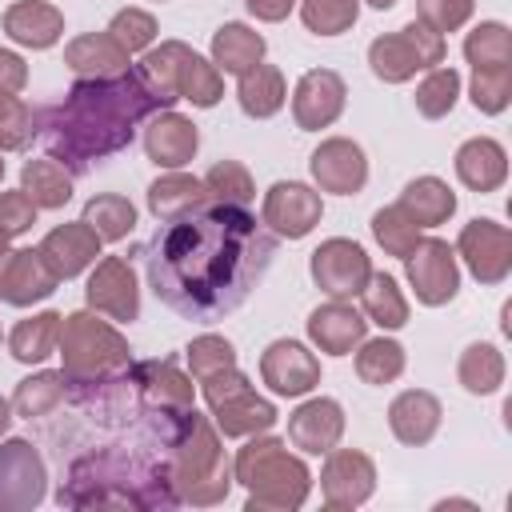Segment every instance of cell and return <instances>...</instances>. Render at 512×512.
<instances>
[{"label":"cell","mask_w":512,"mask_h":512,"mask_svg":"<svg viewBox=\"0 0 512 512\" xmlns=\"http://www.w3.org/2000/svg\"><path fill=\"white\" fill-rule=\"evenodd\" d=\"M416 112L424 116V120H444L452 108H456V100H460V72L456 68H428L424 72V80L416 84Z\"/></svg>","instance_id":"43"},{"label":"cell","mask_w":512,"mask_h":512,"mask_svg":"<svg viewBox=\"0 0 512 512\" xmlns=\"http://www.w3.org/2000/svg\"><path fill=\"white\" fill-rule=\"evenodd\" d=\"M344 104H348V84L332 68H308L292 88V120L300 132L332 128L344 116Z\"/></svg>","instance_id":"14"},{"label":"cell","mask_w":512,"mask_h":512,"mask_svg":"<svg viewBox=\"0 0 512 512\" xmlns=\"http://www.w3.org/2000/svg\"><path fill=\"white\" fill-rule=\"evenodd\" d=\"M376 492V464L368 452L360 448H332L324 452V468H320V496L332 512H352L360 504H368Z\"/></svg>","instance_id":"11"},{"label":"cell","mask_w":512,"mask_h":512,"mask_svg":"<svg viewBox=\"0 0 512 512\" xmlns=\"http://www.w3.org/2000/svg\"><path fill=\"white\" fill-rule=\"evenodd\" d=\"M308 272H312L316 288H320L328 300H352V296H360V288L368 284L372 260H368V252H364L356 240H348V236H328V240H320V248H312Z\"/></svg>","instance_id":"8"},{"label":"cell","mask_w":512,"mask_h":512,"mask_svg":"<svg viewBox=\"0 0 512 512\" xmlns=\"http://www.w3.org/2000/svg\"><path fill=\"white\" fill-rule=\"evenodd\" d=\"M104 244H116V240H124L132 228H136V204L128 200V196H120V192H100V196H92L88 204H84V216H80Z\"/></svg>","instance_id":"39"},{"label":"cell","mask_w":512,"mask_h":512,"mask_svg":"<svg viewBox=\"0 0 512 512\" xmlns=\"http://www.w3.org/2000/svg\"><path fill=\"white\" fill-rule=\"evenodd\" d=\"M420 224L400 208V204H388V208H380V212H372V240L388 252V256H396V260H404L416 244H420Z\"/></svg>","instance_id":"44"},{"label":"cell","mask_w":512,"mask_h":512,"mask_svg":"<svg viewBox=\"0 0 512 512\" xmlns=\"http://www.w3.org/2000/svg\"><path fill=\"white\" fill-rule=\"evenodd\" d=\"M100 236L84 224V220H68V224H56L36 248L40 256L48 260V268L56 272V280H76L80 272H88L100 256Z\"/></svg>","instance_id":"20"},{"label":"cell","mask_w":512,"mask_h":512,"mask_svg":"<svg viewBox=\"0 0 512 512\" xmlns=\"http://www.w3.org/2000/svg\"><path fill=\"white\" fill-rule=\"evenodd\" d=\"M32 136H36V116H32V108H28L20 96L0 92V152H16V148H24Z\"/></svg>","instance_id":"49"},{"label":"cell","mask_w":512,"mask_h":512,"mask_svg":"<svg viewBox=\"0 0 512 512\" xmlns=\"http://www.w3.org/2000/svg\"><path fill=\"white\" fill-rule=\"evenodd\" d=\"M452 168H456V180H460L468 192L488 196V192L504 188V180H508V152H504V144L492 140V136H472V140H464V144L456 148Z\"/></svg>","instance_id":"23"},{"label":"cell","mask_w":512,"mask_h":512,"mask_svg":"<svg viewBox=\"0 0 512 512\" xmlns=\"http://www.w3.org/2000/svg\"><path fill=\"white\" fill-rule=\"evenodd\" d=\"M64 396H68V380H64V372H32V376H24L20 384H16V392H12V412L16 416H24V420H44V416H52L60 404H64Z\"/></svg>","instance_id":"36"},{"label":"cell","mask_w":512,"mask_h":512,"mask_svg":"<svg viewBox=\"0 0 512 512\" xmlns=\"http://www.w3.org/2000/svg\"><path fill=\"white\" fill-rule=\"evenodd\" d=\"M104 32H108V36H112L128 56H140V52H148V48L156 44L160 24H156V16H152V12H144V8H120Z\"/></svg>","instance_id":"47"},{"label":"cell","mask_w":512,"mask_h":512,"mask_svg":"<svg viewBox=\"0 0 512 512\" xmlns=\"http://www.w3.org/2000/svg\"><path fill=\"white\" fill-rule=\"evenodd\" d=\"M0 24H4V36L12 44L32 48V52H48L64 36V12L48 0H16L4 8Z\"/></svg>","instance_id":"21"},{"label":"cell","mask_w":512,"mask_h":512,"mask_svg":"<svg viewBox=\"0 0 512 512\" xmlns=\"http://www.w3.org/2000/svg\"><path fill=\"white\" fill-rule=\"evenodd\" d=\"M264 52H268L264 36L244 20H228L212 32V64L220 68V76H244L264 60Z\"/></svg>","instance_id":"27"},{"label":"cell","mask_w":512,"mask_h":512,"mask_svg":"<svg viewBox=\"0 0 512 512\" xmlns=\"http://www.w3.org/2000/svg\"><path fill=\"white\" fill-rule=\"evenodd\" d=\"M360 312L368 324L384 328V332H396L408 324V296L400 292L396 276L388 272H372L368 284L360 288Z\"/></svg>","instance_id":"35"},{"label":"cell","mask_w":512,"mask_h":512,"mask_svg":"<svg viewBox=\"0 0 512 512\" xmlns=\"http://www.w3.org/2000/svg\"><path fill=\"white\" fill-rule=\"evenodd\" d=\"M132 372V388L140 392L144 404L164 408V412H184L196 404L192 392V376H184L172 360H140L128 368Z\"/></svg>","instance_id":"24"},{"label":"cell","mask_w":512,"mask_h":512,"mask_svg":"<svg viewBox=\"0 0 512 512\" xmlns=\"http://www.w3.org/2000/svg\"><path fill=\"white\" fill-rule=\"evenodd\" d=\"M236 100H240V112L252 116V120H268L276 116L284 104H288V84H284V72L276 64H256L248 68L244 76H236Z\"/></svg>","instance_id":"29"},{"label":"cell","mask_w":512,"mask_h":512,"mask_svg":"<svg viewBox=\"0 0 512 512\" xmlns=\"http://www.w3.org/2000/svg\"><path fill=\"white\" fill-rule=\"evenodd\" d=\"M180 100H188L192 108H216L224 100V76L212 60H204L196 48L188 52L184 68H180Z\"/></svg>","instance_id":"42"},{"label":"cell","mask_w":512,"mask_h":512,"mask_svg":"<svg viewBox=\"0 0 512 512\" xmlns=\"http://www.w3.org/2000/svg\"><path fill=\"white\" fill-rule=\"evenodd\" d=\"M504 376H508L504 352L496 344H488V340L468 344L460 352V360H456V380H460V388L468 396H492V392H500Z\"/></svg>","instance_id":"33"},{"label":"cell","mask_w":512,"mask_h":512,"mask_svg":"<svg viewBox=\"0 0 512 512\" xmlns=\"http://www.w3.org/2000/svg\"><path fill=\"white\" fill-rule=\"evenodd\" d=\"M200 204H208V192H204V180L184 172V168H168L160 172L152 184H148V212L156 220H176V216H188L196 212Z\"/></svg>","instance_id":"28"},{"label":"cell","mask_w":512,"mask_h":512,"mask_svg":"<svg viewBox=\"0 0 512 512\" xmlns=\"http://www.w3.org/2000/svg\"><path fill=\"white\" fill-rule=\"evenodd\" d=\"M244 4H248V12H252L256 20H264V24H280V20H288L292 8H296V0H244Z\"/></svg>","instance_id":"55"},{"label":"cell","mask_w":512,"mask_h":512,"mask_svg":"<svg viewBox=\"0 0 512 512\" xmlns=\"http://www.w3.org/2000/svg\"><path fill=\"white\" fill-rule=\"evenodd\" d=\"M84 300L92 312L108 316L112 324H132L140 316V284L124 256H100L84 284Z\"/></svg>","instance_id":"13"},{"label":"cell","mask_w":512,"mask_h":512,"mask_svg":"<svg viewBox=\"0 0 512 512\" xmlns=\"http://www.w3.org/2000/svg\"><path fill=\"white\" fill-rule=\"evenodd\" d=\"M400 36L408 40V48L416 52V60H420V68H424V72L444 64V56H448V44H444V36H440L436 28H428L424 20H408V24L400 28Z\"/></svg>","instance_id":"51"},{"label":"cell","mask_w":512,"mask_h":512,"mask_svg":"<svg viewBox=\"0 0 512 512\" xmlns=\"http://www.w3.org/2000/svg\"><path fill=\"white\" fill-rule=\"evenodd\" d=\"M456 260H464V268H468L480 284L496 288V284H504L508 272H512V232H508L500 220L476 216V220H468V224L460 228V236H456Z\"/></svg>","instance_id":"9"},{"label":"cell","mask_w":512,"mask_h":512,"mask_svg":"<svg viewBox=\"0 0 512 512\" xmlns=\"http://www.w3.org/2000/svg\"><path fill=\"white\" fill-rule=\"evenodd\" d=\"M276 420H280L276 404L264 400V396H256V388H248V392H240V396H232V400L212 404V424H216V432L228 436V440H248V436H256V432H268Z\"/></svg>","instance_id":"26"},{"label":"cell","mask_w":512,"mask_h":512,"mask_svg":"<svg viewBox=\"0 0 512 512\" xmlns=\"http://www.w3.org/2000/svg\"><path fill=\"white\" fill-rule=\"evenodd\" d=\"M0 340H4V328H0Z\"/></svg>","instance_id":"60"},{"label":"cell","mask_w":512,"mask_h":512,"mask_svg":"<svg viewBox=\"0 0 512 512\" xmlns=\"http://www.w3.org/2000/svg\"><path fill=\"white\" fill-rule=\"evenodd\" d=\"M344 436V408L332 396H300V404L288 412V444L304 456H324Z\"/></svg>","instance_id":"16"},{"label":"cell","mask_w":512,"mask_h":512,"mask_svg":"<svg viewBox=\"0 0 512 512\" xmlns=\"http://www.w3.org/2000/svg\"><path fill=\"white\" fill-rule=\"evenodd\" d=\"M200 180H204V192H208L212 204L248 208L256 200V180H252V172L240 160H216Z\"/></svg>","instance_id":"40"},{"label":"cell","mask_w":512,"mask_h":512,"mask_svg":"<svg viewBox=\"0 0 512 512\" xmlns=\"http://www.w3.org/2000/svg\"><path fill=\"white\" fill-rule=\"evenodd\" d=\"M368 68L384 84H408L416 72H424L416 52L408 48V40L400 32H384V36H376L368 44Z\"/></svg>","instance_id":"38"},{"label":"cell","mask_w":512,"mask_h":512,"mask_svg":"<svg viewBox=\"0 0 512 512\" xmlns=\"http://www.w3.org/2000/svg\"><path fill=\"white\" fill-rule=\"evenodd\" d=\"M184 356H188V372H192L196 380H204V376H212V372L236 364V348H232V340H224L220 332H200V336L184 348Z\"/></svg>","instance_id":"48"},{"label":"cell","mask_w":512,"mask_h":512,"mask_svg":"<svg viewBox=\"0 0 512 512\" xmlns=\"http://www.w3.org/2000/svg\"><path fill=\"white\" fill-rule=\"evenodd\" d=\"M8 252H12V244H8V236L0 232V268H4V260H8Z\"/></svg>","instance_id":"58"},{"label":"cell","mask_w":512,"mask_h":512,"mask_svg":"<svg viewBox=\"0 0 512 512\" xmlns=\"http://www.w3.org/2000/svg\"><path fill=\"white\" fill-rule=\"evenodd\" d=\"M296 8L312 36H344L360 16V0H296Z\"/></svg>","instance_id":"45"},{"label":"cell","mask_w":512,"mask_h":512,"mask_svg":"<svg viewBox=\"0 0 512 512\" xmlns=\"http://www.w3.org/2000/svg\"><path fill=\"white\" fill-rule=\"evenodd\" d=\"M468 100H472L476 112L500 116V112L512 104V64H500V68H472Z\"/></svg>","instance_id":"46"},{"label":"cell","mask_w":512,"mask_h":512,"mask_svg":"<svg viewBox=\"0 0 512 512\" xmlns=\"http://www.w3.org/2000/svg\"><path fill=\"white\" fill-rule=\"evenodd\" d=\"M20 192L40 208V212H52V208H64L72 200V176L60 160L52 156H40V160H24L20 168Z\"/></svg>","instance_id":"32"},{"label":"cell","mask_w":512,"mask_h":512,"mask_svg":"<svg viewBox=\"0 0 512 512\" xmlns=\"http://www.w3.org/2000/svg\"><path fill=\"white\" fill-rule=\"evenodd\" d=\"M0 180H4V152H0Z\"/></svg>","instance_id":"59"},{"label":"cell","mask_w":512,"mask_h":512,"mask_svg":"<svg viewBox=\"0 0 512 512\" xmlns=\"http://www.w3.org/2000/svg\"><path fill=\"white\" fill-rule=\"evenodd\" d=\"M260 380L268 384L272 396L300 400L320 388V356L308 344L280 336L260 352Z\"/></svg>","instance_id":"12"},{"label":"cell","mask_w":512,"mask_h":512,"mask_svg":"<svg viewBox=\"0 0 512 512\" xmlns=\"http://www.w3.org/2000/svg\"><path fill=\"white\" fill-rule=\"evenodd\" d=\"M440 420H444V408L424 388H404L388 404V428L404 448H424L440 432Z\"/></svg>","instance_id":"22"},{"label":"cell","mask_w":512,"mask_h":512,"mask_svg":"<svg viewBox=\"0 0 512 512\" xmlns=\"http://www.w3.org/2000/svg\"><path fill=\"white\" fill-rule=\"evenodd\" d=\"M24 88H28V64H24V56L12 52V48H0V92L20 96Z\"/></svg>","instance_id":"54"},{"label":"cell","mask_w":512,"mask_h":512,"mask_svg":"<svg viewBox=\"0 0 512 512\" xmlns=\"http://www.w3.org/2000/svg\"><path fill=\"white\" fill-rule=\"evenodd\" d=\"M168 484L176 492V504H192V508H212L224 504L232 492V468L224 464V448H220V432L208 416L196 412V404L184 412L172 452H168Z\"/></svg>","instance_id":"3"},{"label":"cell","mask_w":512,"mask_h":512,"mask_svg":"<svg viewBox=\"0 0 512 512\" xmlns=\"http://www.w3.org/2000/svg\"><path fill=\"white\" fill-rule=\"evenodd\" d=\"M272 256L276 236L248 208L208 200L188 216L164 220V232L148 244V284L172 312L220 320L252 296Z\"/></svg>","instance_id":"1"},{"label":"cell","mask_w":512,"mask_h":512,"mask_svg":"<svg viewBox=\"0 0 512 512\" xmlns=\"http://www.w3.org/2000/svg\"><path fill=\"white\" fill-rule=\"evenodd\" d=\"M404 276L412 296L424 308H444L460 292V260L456 248L440 236H420V244L404 256Z\"/></svg>","instance_id":"6"},{"label":"cell","mask_w":512,"mask_h":512,"mask_svg":"<svg viewBox=\"0 0 512 512\" xmlns=\"http://www.w3.org/2000/svg\"><path fill=\"white\" fill-rule=\"evenodd\" d=\"M48 496V464L24 436L0 440V512H32Z\"/></svg>","instance_id":"7"},{"label":"cell","mask_w":512,"mask_h":512,"mask_svg":"<svg viewBox=\"0 0 512 512\" xmlns=\"http://www.w3.org/2000/svg\"><path fill=\"white\" fill-rule=\"evenodd\" d=\"M404 364H408L404 344L392 340V336H372V340L364 336V340L356 344V376H360L364 384H372V388L400 380V376H404Z\"/></svg>","instance_id":"37"},{"label":"cell","mask_w":512,"mask_h":512,"mask_svg":"<svg viewBox=\"0 0 512 512\" xmlns=\"http://www.w3.org/2000/svg\"><path fill=\"white\" fill-rule=\"evenodd\" d=\"M60 372L68 384L76 388H100V384H112L116 376H124L132 368V348L124 340V332L92 312V308H80V312H68L60 320Z\"/></svg>","instance_id":"5"},{"label":"cell","mask_w":512,"mask_h":512,"mask_svg":"<svg viewBox=\"0 0 512 512\" xmlns=\"http://www.w3.org/2000/svg\"><path fill=\"white\" fill-rule=\"evenodd\" d=\"M160 4H164V0H160Z\"/></svg>","instance_id":"61"},{"label":"cell","mask_w":512,"mask_h":512,"mask_svg":"<svg viewBox=\"0 0 512 512\" xmlns=\"http://www.w3.org/2000/svg\"><path fill=\"white\" fill-rule=\"evenodd\" d=\"M168 108L136 68L108 76V80H76L68 96L40 116V140L48 144L52 160L84 168L88 160L112 156L132 144L136 128Z\"/></svg>","instance_id":"2"},{"label":"cell","mask_w":512,"mask_h":512,"mask_svg":"<svg viewBox=\"0 0 512 512\" xmlns=\"http://www.w3.org/2000/svg\"><path fill=\"white\" fill-rule=\"evenodd\" d=\"M60 312L56 308H44V312H32V316H24L12 332H8V352H12V360H20V364H44L52 352H56V344H60Z\"/></svg>","instance_id":"31"},{"label":"cell","mask_w":512,"mask_h":512,"mask_svg":"<svg viewBox=\"0 0 512 512\" xmlns=\"http://www.w3.org/2000/svg\"><path fill=\"white\" fill-rule=\"evenodd\" d=\"M252 388V380L232 364V368H220V372H212V376H204L200 380V392H204V404L212 408V404H220V400H232V396H240V392H248Z\"/></svg>","instance_id":"53"},{"label":"cell","mask_w":512,"mask_h":512,"mask_svg":"<svg viewBox=\"0 0 512 512\" xmlns=\"http://www.w3.org/2000/svg\"><path fill=\"white\" fill-rule=\"evenodd\" d=\"M476 12V0H416V20H424L428 28L444 32H460Z\"/></svg>","instance_id":"50"},{"label":"cell","mask_w":512,"mask_h":512,"mask_svg":"<svg viewBox=\"0 0 512 512\" xmlns=\"http://www.w3.org/2000/svg\"><path fill=\"white\" fill-rule=\"evenodd\" d=\"M196 148H200V128L192 124V116L160 108L156 116L144 120V156L156 168H164V172L184 168V164H192Z\"/></svg>","instance_id":"17"},{"label":"cell","mask_w":512,"mask_h":512,"mask_svg":"<svg viewBox=\"0 0 512 512\" xmlns=\"http://www.w3.org/2000/svg\"><path fill=\"white\" fill-rule=\"evenodd\" d=\"M364 4H368V8H376V12H388L396 0H364Z\"/></svg>","instance_id":"57"},{"label":"cell","mask_w":512,"mask_h":512,"mask_svg":"<svg viewBox=\"0 0 512 512\" xmlns=\"http://www.w3.org/2000/svg\"><path fill=\"white\" fill-rule=\"evenodd\" d=\"M420 228H436L456 212V192L440 180V176H416L404 184L400 200H396Z\"/></svg>","instance_id":"34"},{"label":"cell","mask_w":512,"mask_h":512,"mask_svg":"<svg viewBox=\"0 0 512 512\" xmlns=\"http://www.w3.org/2000/svg\"><path fill=\"white\" fill-rule=\"evenodd\" d=\"M8 424H12V400H4V396H0V436L8 432Z\"/></svg>","instance_id":"56"},{"label":"cell","mask_w":512,"mask_h":512,"mask_svg":"<svg viewBox=\"0 0 512 512\" xmlns=\"http://www.w3.org/2000/svg\"><path fill=\"white\" fill-rule=\"evenodd\" d=\"M308 172L316 192H332V196H356L368 184V156L356 140L348 136H328L320 140V148L308 156Z\"/></svg>","instance_id":"15"},{"label":"cell","mask_w":512,"mask_h":512,"mask_svg":"<svg viewBox=\"0 0 512 512\" xmlns=\"http://www.w3.org/2000/svg\"><path fill=\"white\" fill-rule=\"evenodd\" d=\"M56 272L40 256V248H12L0 268V300L12 308H32L56 292Z\"/></svg>","instance_id":"18"},{"label":"cell","mask_w":512,"mask_h":512,"mask_svg":"<svg viewBox=\"0 0 512 512\" xmlns=\"http://www.w3.org/2000/svg\"><path fill=\"white\" fill-rule=\"evenodd\" d=\"M464 60L472 68H500L512 64V32L504 20H480L464 36Z\"/></svg>","instance_id":"41"},{"label":"cell","mask_w":512,"mask_h":512,"mask_svg":"<svg viewBox=\"0 0 512 512\" xmlns=\"http://www.w3.org/2000/svg\"><path fill=\"white\" fill-rule=\"evenodd\" d=\"M64 64L76 72V80H108L128 72L132 56L108 32H80L64 44Z\"/></svg>","instance_id":"25"},{"label":"cell","mask_w":512,"mask_h":512,"mask_svg":"<svg viewBox=\"0 0 512 512\" xmlns=\"http://www.w3.org/2000/svg\"><path fill=\"white\" fill-rule=\"evenodd\" d=\"M36 204L20 192V188H12V192H0V232L12 240V236H24L32 224H36Z\"/></svg>","instance_id":"52"},{"label":"cell","mask_w":512,"mask_h":512,"mask_svg":"<svg viewBox=\"0 0 512 512\" xmlns=\"http://www.w3.org/2000/svg\"><path fill=\"white\" fill-rule=\"evenodd\" d=\"M320 216H324L320 192L300 180H276L260 204V224L276 240H304L320 224Z\"/></svg>","instance_id":"10"},{"label":"cell","mask_w":512,"mask_h":512,"mask_svg":"<svg viewBox=\"0 0 512 512\" xmlns=\"http://www.w3.org/2000/svg\"><path fill=\"white\" fill-rule=\"evenodd\" d=\"M188 44L184 40H160V44H152L144 56H140V64H132L136 72H140V80L172 108L176 100H180V68H184V60H188Z\"/></svg>","instance_id":"30"},{"label":"cell","mask_w":512,"mask_h":512,"mask_svg":"<svg viewBox=\"0 0 512 512\" xmlns=\"http://www.w3.org/2000/svg\"><path fill=\"white\" fill-rule=\"evenodd\" d=\"M308 328V340L316 352L324 356H348L356 352V344L368 336V320L364 312H356L348 300H328V304H316L304 320Z\"/></svg>","instance_id":"19"},{"label":"cell","mask_w":512,"mask_h":512,"mask_svg":"<svg viewBox=\"0 0 512 512\" xmlns=\"http://www.w3.org/2000/svg\"><path fill=\"white\" fill-rule=\"evenodd\" d=\"M232 480L248 488V512H296L312 492L308 464L288 452V440L256 432L232 460Z\"/></svg>","instance_id":"4"}]
</instances>
